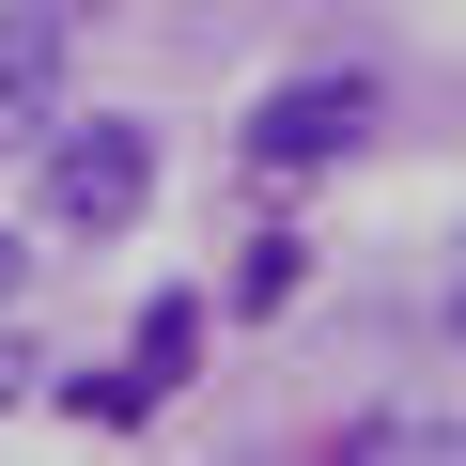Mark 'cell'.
<instances>
[{"instance_id":"1","label":"cell","mask_w":466,"mask_h":466,"mask_svg":"<svg viewBox=\"0 0 466 466\" xmlns=\"http://www.w3.org/2000/svg\"><path fill=\"white\" fill-rule=\"evenodd\" d=\"M358 140H373V94H358V78H311V94H265L233 156L280 187V171H327V156H358Z\"/></svg>"},{"instance_id":"2","label":"cell","mask_w":466,"mask_h":466,"mask_svg":"<svg viewBox=\"0 0 466 466\" xmlns=\"http://www.w3.org/2000/svg\"><path fill=\"white\" fill-rule=\"evenodd\" d=\"M47 171H63V218H78V233H109V218H140L156 140H140V125H63V156H47Z\"/></svg>"},{"instance_id":"3","label":"cell","mask_w":466,"mask_h":466,"mask_svg":"<svg viewBox=\"0 0 466 466\" xmlns=\"http://www.w3.org/2000/svg\"><path fill=\"white\" fill-rule=\"evenodd\" d=\"M47 78H63V16H0V140H47Z\"/></svg>"},{"instance_id":"4","label":"cell","mask_w":466,"mask_h":466,"mask_svg":"<svg viewBox=\"0 0 466 466\" xmlns=\"http://www.w3.org/2000/svg\"><path fill=\"white\" fill-rule=\"evenodd\" d=\"M296 265H311L296 233H249V265H233V311H280V296H296Z\"/></svg>"},{"instance_id":"5","label":"cell","mask_w":466,"mask_h":466,"mask_svg":"<svg viewBox=\"0 0 466 466\" xmlns=\"http://www.w3.org/2000/svg\"><path fill=\"white\" fill-rule=\"evenodd\" d=\"M63 404H78V420H94V435H140V404H156V389H140V373H78V389H63Z\"/></svg>"},{"instance_id":"6","label":"cell","mask_w":466,"mask_h":466,"mask_svg":"<svg viewBox=\"0 0 466 466\" xmlns=\"http://www.w3.org/2000/svg\"><path fill=\"white\" fill-rule=\"evenodd\" d=\"M0 296H32V249H16V233H0Z\"/></svg>"},{"instance_id":"7","label":"cell","mask_w":466,"mask_h":466,"mask_svg":"<svg viewBox=\"0 0 466 466\" xmlns=\"http://www.w3.org/2000/svg\"><path fill=\"white\" fill-rule=\"evenodd\" d=\"M16 389H32V342H0V404H16Z\"/></svg>"}]
</instances>
